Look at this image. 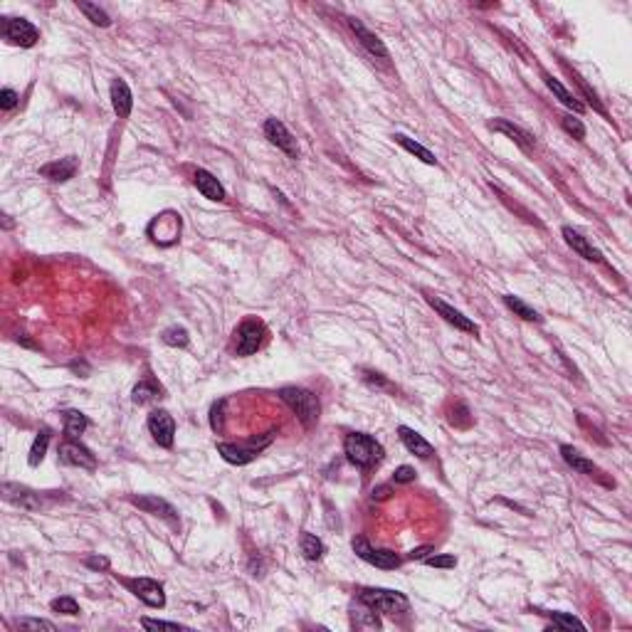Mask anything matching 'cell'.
Instances as JSON below:
<instances>
[{
    "instance_id": "obj_1",
    "label": "cell",
    "mask_w": 632,
    "mask_h": 632,
    "mask_svg": "<svg viewBox=\"0 0 632 632\" xmlns=\"http://www.w3.org/2000/svg\"><path fill=\"white\" fill-rule=\"evenodd\" d=\"M344 450H346V457L356 464V467H373L383 457V447H380L378 440H373L371 434L366 432H351L346 434L344 440Z\"/></svg>"
},
{
    "instance_id": "obj_2",
    "label": "cell",
    "mask_w": 632,
    "mask_h": 632,
    "mask_svg": "<svg viewBox=\"0 0 632 632\" xmlns=\"http://www.w3.org/2000/svg\"><path fill=\"white\" fill-rule=\"evenodd\" d=\"M279 398H282V401L287 403L294 412H297V418H299L301 425H306V428H311V425L319 420L322 405H319V398H316L311 390L289 385V388L279 390Z\"/></svg>"
},
{
    "instance_id": "obj_3",
    "label": "cell",
    "mask_w": 632,
    "mask_h": 632,
    "mask_svg": "<svg viewBox=\"0 0 632 632\" xmlns=\"http://www.w3.org/2000/svg\"><path fill=\"white\" fill-rule=\"evenodd\" d=\"M358 600L378 613H405L410 608L407 598L398 590H385V588H363L358 592Z\"/></svg>"
},
{
    "instance_id": "obj_4",
    "label": "cell",
    "mask_w": 632,
    "mask_h": 632,
    "mask_svg": "<svg viewBox=\"0 0 632 632\" xmlns=\"http://www.w3.org/2000/svg\"><path fill=\"white\" fill-rule=\"evenodd\" d=\"M265 341V326L257 319H245L235 331V349L237 356H252Z\"/></svg>"
},
{
    "instance_id": "obj_5",
    "label": "cell",
    "mask_w": 632,
    "mask_h": 632,
    "mask_svg": "<svg viewBox=\"0 0 632 632\" xmlns=\"http://www.w3.org/2000/svg\"><path fill=\"white\" fill-rule=\"evenodd\" d=\"M3 37L8 42H12V45L33 47L40 40V33L25 17H3Z\"/></svg>"
},
{
    "instance_id": "obj_6",
    "label": "cell",
    "mask_w": 632,
    "mask_h": 632,
    "mask_svg": "<svg viewBox=\"0 0 632 632\" xmlns=\"http://www.w3.org/2000/svg\"><path fill=\"white\" fill-rule=\"evenodd\" d=\"M353 551H356V556H358V559H363L366 563L376 565V568L393 570V568H398V565H401V559H398L393 551H385V548H373L363 536L353 538Z\"/></svg>"
},
{
    "instance_id": "obj_7",
    "label": "cell",
    "mask_w": 632,
    "mask_h": 632,
    "mask_svg": "<svg viewBox=\"0 0 632 632\" xmlns=\"http://www.w3.org/2000/svg\"><path fill=\"white\" fill-rule=\"evenodd\" d=\"M265 136L274 143L279 151H284L289 158H297L299 156V148H297V139L289 134L287 126L279 121V119H267L265 121Z\"/></svg>"
},
{
    "instance_id": "obj_8",
    "label": "cell",
    "mask_w": 632,
    "mask_h": 632,
    "mask_svg": "<svg viewBox=\"0 0 632 632\" xmlns=\"http://www.w3.org/2000/svg\"><path fill=\"white\" fill-rule=\"evenodd\" d=\"M131 590H134L136 598L143 600L148 608H164L166 605L164 586L158 581H153V578H136V581H131Z\"/></svg>"
},
{
    "instance_id": "obj_9",
    "label": "cell",
    "mask_w": 632,
    "mask_h": 632,
    "mask_svg": "<svg viewBox=\"0 0 632 632\" xmlns=\"http://www.w3.org/2000/svg\"><path fill=\"white\" fill-rule=\"evenodd\" d=\"M60 462L62 464H69V467H82V469H96V459L94 455H91L89 450H87L85 445H79V442L69 440L64 442L62 447H60Z\"/></svg>"
},
{
    "instance_id": "obj_10",
    "label": "cell",
    "mask_w": 632,
    "mask_h": 632,
    "mask_svg": "<svg viewBox=\"0 0 632 632\" xmlns=\"http://www.w3.org/2000/svg\"><path fill=\"white\" fill-rule=\"evenodd\" d=\"M148 430H151L153 440L161 447H170L173 445V434H175V423L166 410H153L148 415Z\"/></svg>"
},
{
    "instance_id": "obj_11",
    "label": "cell",
    "mask_w": 632,
    "mask_h": 632,
    "mask_svg": "<svg viewBox=\"0 0 632 632\" xmlns=\"http://www.w3.org/2000/svg\"><path fill=\"white\" fill-rule=\"evenodd\" d=\"M428 301H430V306H432L437 314L445 319L447 324H452V326H457L459 331H469V333H480V326L474 322H469L467 316L462 314V311H457L455 306H450V304H445L442 299H437V297H428Z\"/></svg>"
},
{
    "instance_id": "obj_12",
    "label": "cell",
    "mask_w": 632,
    "mask_h": 632,
    "mask_svg": "<svg viewBox=\"0 0 632 632\" xmlns=\"http://www.w3.org/2000/svg\"><path fill=\"white\" fill-rule=\"evenodd\" d=\"M262 447H267V442H260V445L254 442V445H249V447H237V445H230V442H220V445H218V452H220L222 459L230 464H247L260 455Z\"/></svg>"
},
{
    "instance_id": "obj_13",
    "label": "cell",
    "mask_w": 632,
    "mask_h": 632,
    "mask_svg": "<svg viewBox=\"0 0 632 632\" xmlns=\"http://www.w3.org/2000/svg\"><path fill=\"white\" fill-rule=\"evenodd\" d=\"M351 30L356 33V37L361 40V45L366 47L368 52H371L373 57H380V60H388V50H385L383 40L378 37L376 33H371V30L366 28V25L361 23V20H356V17H351L349 20Z\"/></svg>"
},
{
    "instance_id": "obj_14",
    "label": "cell",
    "mask_w": 632,
    "mask_h": 632,
    "mask_svg": "<svg viewBox=\"0 0 632 632\" xmlns=\"http://www.w3.org/2000/svg\"><path fill=\"white\" fill-rule=\"evenodd\" d=\"M489 129L491 131H499V134L509 136L516 146L521 148V151H534V139H531L529 134H526L524 129H519L516 124H511V121H507V119H494V121H489Z\"/></svg>"
},
{
    "instance_id": "obj_15",
    "label": "cell",
    "mask_w": 632,
    "mask_h": 632,
    "mask_svg": "<svg viewBox=\"0 0 632 632\" xmlns=\"http://www.w3.org/2000/svg\"><path fill=\"white\" fill-rule=\"evenodd\" d=\"M77 173V158H60V161H52V164L42 166L40 168V175H45V178H50V181L55 183H62V181H69L72 175Z\"/></svg>"
},
{
    "instance_id": "obj_16",
    "label": "cell",
    "mask_w": 632,
    "mask_h": 632,
    "mask_svg": "<svg viewBox=\"0 0 632 632\" xmlns=\"http://www.w3.org/2000/svg\"><path fill=\"white\" fill-rule=\"evenodd\" d=\"M195 188L200 193H203L208 200H225V188L220 186V181L215 178L210 170H205V168H198L195 170Z\"/></svg>"
},
{
    "instance_id": "obj_17",
    "label": "cell",
    "mask_w": 632,
    "mask_h": 632,
    "mask_svg": "<svg viewBox=\"0 0 632 632\" xmlns=\"http://www.w3.org/2000/svg\"><path fill=\"white\" fill-rule=\"evenodd\" d=\"M398 434H401L403 445H405L407 450L412 452V455H418V457H423V459H428V457H432V455H434L432 445H430V442L425 440L423 434L415 432V430H410V428H405V425H401V428H398Z\"/></svg>"
},
{
    "instance_id": "obj_18",
    "label": "cell",
    "mask_w": 632,
    "mask_h": 632,
    "mask_svg": "<svg viewBox=\"0 0 632 632\" xmlns=\"http://www.w3.org/2000/svg\"><path fill=\"white\" fill-rule=\"evenodd\" d=\"M112 107L114 112L119 114V119H126L131 114V107H134V96H131V89L126 85L124 79H114L112 85Z\"/></svg>"
},
{
    "instance_id": "obj_19",
    "label": "cell",
    "mask_w": 632,
    "mask_h": 632,
    "mask_svg": "<svg viewBox=\"0 0 632 632\" xmlns=\"http://www.w3.org/2000/svg\"><path fill=\"white\" fill-rule=\"evenodd\" d=\"M563 237H565V243H568V247H573V252H578L581 257H586V260H590V262H603V254L592 247L581 232L573 230V227H563Z\"/></svg>"
},
{
    "instance_id": "obj_20",
    "label": "cell",
    "mask_w": 632,
    "mask_h": 632,
    "mask_svg": "<svg viewBox=\"0 0 632 632\" xmlns=\"http://www.w3.org/2000/svg\"><path fill=\"white\" fill-rule=\"evenodd\" d=\"M134 504L139 509H143V511L156 514V516H164V519L173 521V524L178 521V511H175L166 499H158V497H153V494H148V497H136Z\"/></svg>"
},
{
    "instance_id": "obj_21",
    "label": "cell",
    "mask_w": 632,
    "mask_h": 632,
    "mask_svg": "<svg viewBox=\"0 0 632 632\" xmlns=\"http://www.w3.org/2000/svg\"><path fill=\"white\" fill-rule=\"evenodd\" d=\"M3 497L8 499V502H12V504H17V507H23V509H40V499L35 497L33 491L30 489H25V486H20V484H3Z\"/></svg>"
},
{
    "instance_id": "obj_22",
    "label": "cell",
    "mask_w": 632,
    "mask_h": 632,
    "mask_svg": "<svg viewBox=\"0 0 632 632\" xmlns=\"http://www.w3.org/2000/svg\"><path fill=\"white\" fill-rule=\"evenodd\" d=\"M561 455H563L565 464H570V467L576 469V472L581 474H588V477H592V474H598V467L590 462V459H586L578 450H573L570 445H563L561 447Z\"/></svg>"
},
{
    "instance_id": "obj_23",
    "label": "cell",
    "mask_w": 632,
    "mask_h": 632,
    "mask_svg": "<svg viewBox=\"0 0 632 632\" xmlns=\"http://www.w3.org/2000/svg\"><path fill=\"white\" fill-rule=\"evenodd\" d=\"M543 82H546V87H548V89H551V91H553V94L559 96V99H561V104H565V107H568V109H573V112H578V114H581V112H583V104H581V102H578L576 96L570 94V91H568V89H565V87H563V85H561L559 79H553V77H551V74H543Z\"/></svg>"
},
{
    "instance_id": "obj_24",
    "label": "cell",
    "mask_w": 632,
    "mask_h": 632,
    "mask_svg": "<svg viewBox=\"0 0 632 632\" xmlns=\"http://www.w3.org/2000/svg\"><path fill=\"white\" fill-rule=\"evenodd\" d=\"M395 141L401 143L403 148H405L407 153H412V156H418L423 164H430V166H434L437 164V158H434V153L430 151V148H425L423 143H418V141H412V139H407L405 134H395L393 136Z\"/></svg>"
},
{
    "instance_id": "obj_25",
    "label": "cell",
    "mask_w": 632,
    "mask_h": 632,
    "mask_svg": "<svg viewBox=\"0 0 632 632\" xmlns=\"http://www.w3.org/2000/svg\"><path fill=\"white\" fill-rule=\"evenodd\" d=\"M87 418L82 415L79 410H67L64 412V434H67L69 440H77L79 434L87 430Z\"/></svg>"
},
{
    "instance_id": "obj_26",
    "label": "cell",
    "mask_w": 632,
    "mask_h": 632,
    "mask_svg": "<svg viewBox=\"0 0 632 632\" xmlns=\"http://www.w3.org/2000/svg\"><path fill=\"white\" fill-rule=\"evenodd\" d=\"M504 304H507L509 309H511L516 316H521L524 322H541V316H538V311H536V309H531L529 304H524V301H521L519 297H514V294H507V297H504Z\"/></svg>"
},
{
    "instance_id": "obj_27",
    "label": "cell",
    "mask_w": 632,
    "mask_h": 632,
    "mask_svg": "<svg viewBox=\"0 0 632 632\" xmlns=\"http://www.w3.org/2000/svg\"><path fill=\"white\" fill-rule=\"evenodd\" d=\"M324 543L319 536H314V534H301V553H304V559L309 561H319L324 556Z\"/></svg>"
},
{
    "instance_id": "obj_28",
    "label": "cell",
    "mask_w": 632,
    "mask_h": 632,
    "mask_svg": "<svg viewBox=\"0 0 632 632\" xmlns=\"http://www.w3.org/2000/svg\"><path fill=\"white\" fill-rule=\"evenodd\" d=\"M47 445H50V432H47V430H42V432H40L37 437H35L33 447H30V457H28L30 467H37V464L42 462V459H45Z\"/></svg>"
},
{
    "instance_id": "obj_29",
    "label": "cell",
    "mask_w": 632,
    "mask_h": 632,
    "mask_svg": "<svg viewBox=\"0 0 632 632\" xmlns=\"http://www.w3.org/2000/svg\"><path fill=\"white\" fill-rule=\"evenodd\" d=\"M77 6L94 25H102V28H109V25H112V20H109L107 12H104L99 6H94V3H77Z\"/></svg>"
},
{
    "instance_id": "obj_30",
    "label": "cell",
    "mask_w": 632,
    "mask_h": 632,
    "mask_svg": "<svg viewBox=\"0 0 632 632\" xmlns=\"http://www.w3.org/2000/svg\"><path fill=\"white\" fill-rule=\"evenodd\" d=\"M153 398H161V388H158L156 383H148V380H143V383H139L134 388V403H139V405L153 401Z\"/></svg>"
},
{
    "instance_id": "obj_31",
    "label": "cell",
    "mask_w": 632,
    "mask_h": 632,
    "mask_svg": "<svg viewBox=\"0 0 632 632\" xmlns=\"http://www.w3.org/2000/svg\"><path fill=\"white\" fill-rule=\"evenodd\" d=\"M164 344L166 346H173V349H178V346H188V331L183 326H170V328H166L164 331Z\"/></svg>"
},
{
    "instance_id": "obj_32",
    "label": "cell",
    "mask_w": 632,
    "mask_h": 632,
    "mask_svg": "<svg viewBox=\"0 0 632 632\" xmlns=\"http://www.w3.org/2000/svg\"><path fill=\"white\" fill-rule=\"evenodd\" d=\"M561 126H563L565 131H568L573 139H578V141H583L586 139V126H583V121L581 119H573V116H561Z\"/></svg>"
},
{
    "instance_id": "obj_33",
    "label": "cell",
    "mask_w": 632,
    "mask_h": 632,
    "mask_svg": "<svg viewBox=\"0 0 632 632\" xmlns=\"http://www.w3.org/2000/svg\"><path fill=\"white\" fill-rule=\"evenodd\" d=\"M52 610H57V613H64V615H79V605L74 598H55L52 600Z\"/></svg>"
},
{
    "instance_id": "obj_34",
    "label": "cell",
    "mask_w": 632,
    "mask_h": 632,
    "mask_svg": "<svg viewBox=\"0 0 632 632\" xmlns=\"http://www.w3.org/2000/svg\"><path fill=\"white\" fill-rule=\"evenodd\" d=\"M551 617H553V625L556 627H565V630H586V625H583L578 617H570V615H563V613H551Z\"/></svg>"
},
{
    "instance_id": "obj_35",
    "label": "cell",
    "mask_w": 632,
    "mask_h": 632,
    "mask_svg": "<svg viewBox=\"0 0 632 632\" xmlns=\"http://www.w3.org/2000/svg\"><path fill=\"white\" fill-rule=\"evenodd\" d=\"M17 627H23V630H47V632H55L57 630L52 622L37 620V617H23V620L17 622Z\"/></svg>"
},
{
    "instance_id": "obj_36",
    "label": "cell",
    "mask_w": 632,
    "mask_h": 632,
    "mask_svg": "<svg viewBox=\"0 0 632 632\" xmlns=\"http://www.w3.org/2000/svg\"><path fill=\"white\" fill-rule=\"evenodd\" d=\"M141 625L146 630H183V625L178 622H166V620H151V617H143Z\"/></svg>"
},
{
    "instance_id": "obj_37",
    "label": "cell",
    "mask_w": 632,
    "mask_h": 632,
    "mask_svg": "<svg viewBox=\"0 0 632 632\" xmlns=\"http://www.w3.org/2000/svg\"><path fill=\"white\" fill-rule=\"evenodd\" d=\"M425 563L432 565V568H455V565H457V559H455V556H428Z\"/></svg>"
},
{
    "instance_id": "obj_38",
    "label": "cell",
    "mask_w": 632,
    "mask_h": 632,
    "mask_svg": "<svg viewBox=\"0 0 632 632\" xmlns=\"http://www.w3.org/2000/svg\"><path fill=\"white\" fill-rule=\"evenodd\" d=\"M17 104V94L12 89H3L0 91V107L6 109V112H10V109H15Z\"/></svg>"
},
{
    "instance_id": "obj_39",
    "label": "cell",
    "mask_w": 632,
    "mask_h": 632,
    "mask_svg": "<svg viewBox=\"0 0 632 632\" xmlns=\"http://www.w3.org/2000/svg\"><path fill=\"white\" fill-rule=\"evenodd\" d=\"M415 480V469L407 467V464H403V467L395 469V482H401V484H407V482Z\"/></svg>"
},
{
    "instance_id": "obj_40",
    "label": "cell",
    "mask_w": 632,
    "mask_h": 632,
    "mask_svg": "<svg viewBox=\"0 0 632 632\" xmlns=\"http://www.w3.org/2000/svg\"><path fill=\"white\" fill-rule=\"evenodd\" d=\"M222 405H225V401H220L218 405L213 407V418H210V425H213V430H220L222 428Z\"/></svg>"
},
{
    "instance_id": "obj_41",
    "label": "cell",
    "mask_w": 632,
    "mask_h": 632,
    "mask_svg": "<svg viewBox=\"0 0 632 632\" xmlns=\"http://www.w3.org/2000/svg\"><path fill=\"white\" fill-rule=\"evenodd\" d=\"M428 553H432V546H420V548H415V551H410V559L412 561H425L428 559Z\"/></svg>"
},
{
    "instance_id": "obj_42",
    "label": "cell",
    "mask_w": 632,
    "mask_h": 632,
    "mask_svg": "<svg viewBox=\"0 0 632 632\" xmlns=\"http://www.w3.org/2000/svg\"><path fill=\"white\" fill-rule=\"evenodd\" d=\"M87 565L89 568H109V561L102 559V556H91V559H87Z\"/></svg>"
},
{
    "instance_id": "obj_43",
    "label": "cell",
    "mask_w": 632,
    "mask_h": 632,
    "mask_svg": "<svg viewBox=\"0 0 632 632\" xmlns=\"http://www.w3.org/2000/svg\"><path fill=\"white\" fill-rule=\"evenodd\" d=\"M376 497H378V499L388 497V486H378V489H373V499H376Z\"/></svg>"
}]
</instances>
